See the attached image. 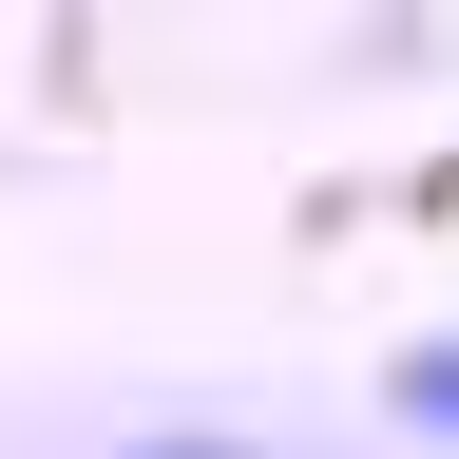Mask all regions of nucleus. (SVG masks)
<instances>
[{
    "label": "nucleus",
    "mask_w": 459,
    "mask_h": 459,
    "mask_svg": "<svg viewBox=\"0 0 459 459\" xmlns=\"http://www.w3.org/2000/svg\"><path fill=\"white\" fill-rule=\"evenodd\" d=\"M383 402H402L421 440H459V325H440V344H402V364H383Z\"/></svg>",
    "instance_id": "obj_1"
},
{
    "label": "nucleus",
    "mask_w": 459,
    "mask_h": 459,
    "mask_svg": "<svg viewBox=\"0 0 459 459\" xmlns=\"http://www.w3.org/2000/svg\"><path fill=\"white\" fill-rule=\"evenodd\" d=\"M153 459H249V440H153Z\"/></svg>",
    "instance_id": "obj_2"
}]
</instances>
